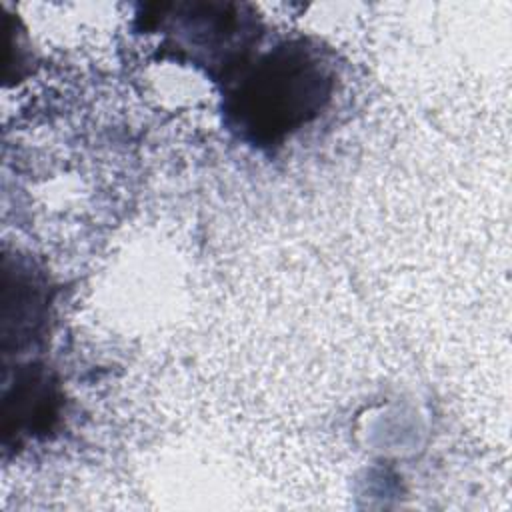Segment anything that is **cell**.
<instances>
[{
    "mask_svg": "<svg viewBox=\"0 0 512 512\" xmlns=\"http://www.w3.org/2000/svg\"><path fill=\"white\" fill-rule=\"evenodd\" d=\"M240 6L232 4H184L172 14L160 16L166 40L164 50L174 58L204 66L208 74H222L226 82L246 62L254 44L256 22L240 16Z\"/></svg>",
    "mask_w": 512,
    "mask_h": 512,
    "instance_id": "cell-2",
    "label": "cell"
},
{
    "mask_svg": "<svg viewBox=\"0 0 512 512\" xmlns=\"http://www.w3.org/2000/svg\"><path fill=\"white\" fill-rule=\"evenodd\" d=\"M332 84L330 64L316 48L288 42L246 62L226 80L224 112L244 140L280 144L320 114Z\"/></svg>",
    "mask_w": 512,
    "mask_h": 512,
    "instance_id": "cell-1",
    "label": "cell"
}]
</instances>
